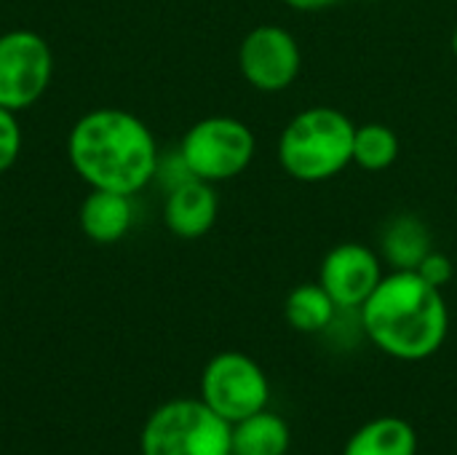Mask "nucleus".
<instances>
[{
  "mask_svg": "<svg viewBox=\"0 0 457 455\" xmlns=\"http://www.w3.org/2000/svg\"><path fill=\"white\" fill-rule=\"evenodd\" d=\"M134 220L131 196L94 188L80 206V228L96 244H115L126 236Z\"/></svg>",
  "mask_w": 457,
  "mask_h": 455,
  "instance_id": "11",
  "label": "nucleus"
},
{
  "mask_svg": "<svg viewBox=\"0 0 457 455\" xmlns=\"http://www.w3.org/2000/svg\"><path fill=\"white\" fill-rule=\"evenodd\" d=\"M418 271V276H423L431 287H436V290H445L450 282H453V276H455V265H453V260L445 255V252H436V249H431L423 260H420V265L415 268Z\"/></svg>",
  "mask_w": 457,
  "mask_h": 455,
  "instance_id": "18",
  "label": "nucleus"
},
{
  "mask_svg": "<svg viewBox=\"0 0 457 455\" xmlns=\"http://www.w3.org/2000/svg\"><path fill=\"white\" fill-rule=\"evenodd\" d=\"M75 172L102 190L134 196L158 169V147L150 129L131 113L104 107L83 115L70 131Z\"/></svg>",
  "mask_w": 457,
  "mask_h": 455,
  "instance_id": "2",
  "label": "nucleus"
},
{
  "mask_svg": "<svg viewBox=\"0 0 457 455\" xmlns=\"http://www.w3.org/2000/svg\"><path fill=\"white\" fill-rule=\"evenodd\" d=\"M220 201L212 182L190 177L169 190L163 220L169 231L179 239H201L217 223Z\"/></svg>",
  "mask_w": 457,
  "mask_h": 455,
  "instance_id": "10",
  "label": "nucleus"
},
{
  "mask_svg": "<svg viewBox=\"0 0 457 455\" xmlns=\"http://www.w3.org/2000/svg\"><path fill=\"white\" fill-rule=\"evenodd\" d=\"M431 249V231L418 215H396L380 233V252L394 271H415Z\"/></svg>",
  "mask_w": 457,
  "mask_h": 455,
  "instance_id": "12",
  "label": "nucleus"
},
{
  "mask_svg": "<svg viewBox=\"0 0 457 455\" xmlns=\"http://www.w3.org/2000/svg\"><path fill=\"white\" fill-rule=\"evenodd\" d=\"M359 311L367 338L402 362L434 357L450 330V311L442 290L431 287L418 271H394L383 276Z\"/></svg>",
  "mask_w": 457,
  "mask_h": 455,
  "instance_id": "1",
  "label": "nucleus"
},
{
  "mask_svg": "<svg viewBox=\"0 0 457 455\" xmlns=\"http://www.w3.org/2000/svg\"><path fill=\"white\" fill-rule=\"evenodd\" d=\"M19 147H21V131L13 118V110L0 107V172L13 166Z\"/></svg>",
  "mask_w": 457,
  "mask_h": 455,
  "instance_id": "17",
  "label": "nucleus"
},
{
  "mask_svg": "<svg viewBox=\"0 0 457 455\" xmlns=\"http://www.w3.org/2000/svg\"><path fill=\"white\" fill-rule=\"evenodd\" d=\"M356 123L337 107L297 113L278 137V164L300 182H324L353 164Z\"/></svg>",
  "mask_w": 457,
  "mask_h": 455,
  "instance_id": "3",
  "label": "nucleus"
},
{
  "mask_svg": "<svg viewBox=\"0 0 457 455\" xmlns=\"http://www.w3.org/2000/svg\"><path fill=\"white\" fill-rule=\"evenodd\" d=\"M292 432L268 408L233 424V455H287Z\"/></svg>",
  "mask_w": 457,
  "mask_h": 455,
  "instance_id": "14",
  "label": "nucleus"
},
{
  "mask_svg": "<svg viewBox=\"0 0 457 455\" xmlns=\"http://www.w3.org/2000/svg\"><path fill=\"white\" fill-rule=\"evenodd\" d=\"M51 48L29 29L0 35V107L21 110L32 105L51 80Z\"/></svg>",
  "mask_w": 457,
  "mask_h": 455,
  "instance_id": "7",
  "label": "nucleus"
},
{
  "mask_svg": "<svg viewBox=\"0 0 457 455\" xmlns=\"http://www.w3.org/2000/svg\"><path fill=\"white\" fill-rule=\"evenodd\" d=\"M238 67L249 86L265 94H278L300 75L303 54L289 29L281 24H260L241 40Z\"/></svg>",
  "mask_w": 457,
  "mask_h": 455,
  "instance_id": "8",
  "label": "nucleus"
},
{
  "mask_svg": "<svg viewBox=\"0 0 457 455\" xmlns=\"http://www.w3.org/2000/svg\"><path fill=\"white\" fill-rule=\"evenodd\" d=\"M142 455H233V424L204 400H174L145 424Z\"/></svg>",
  "mask_w": 457,
  "mask_h": 455,
  "instance_id": "4",
  "label": "nucleus"
},
{
  "mask_svg": "<svg viewBox=\"0 0 457 455\" xmlns=\"http://www.w3.org/2000/svg\"><path fill=\"white\" fill-rule=\"evenodd\" d=\"M453 54H455V59H457V27H455V32H453Z\"/></svg>",
  "mask_w": 457,
  "mask_h": 455,
  "instance_id": "20",
  "label": "nucleus"
},
{
  "mask_svg": "<svg viewBox=\"0 0 457 455\" xmlns=\"http://www.w3.org/2000/svg\"><path fill=\"white\" fill-rule=\"evenodd\" d=\"M289 8H295V11H305V13H316V11H327V8H332V5H337V3H343V0H284Z\"/></svg>",
  "mask_w": 457,
  "mask_h": 455,
  "instance_id": "19",
  "label": "nucleus"
},
{
  "mask_svg": "<svg viewBox=\"0 0 457 455\" xmlns=\"http://www.w3.org/2000/svg\"><path fill=\"white\" fill-rule=\"evenodd\" d=\"M343 455H418V434L404 418L383 416L356 429Z\"/></svg>",
  "mask_w": 457,
  "mask_h": 455,
  "instance_id": "13",
  "label": "nucleus"
},
{
  "mask_svg": "<svg viewBox=\"0 0 457 455\" xmlns=\"http://www.w3.org/2000/svg\"><path fill=\"white\" fill-rule=\"evenodd\" d=\"M383 279L380 257L356 241L332 247L319 268V284L329 292L337 308H361Z\"/></svg>",
  "mask_w": 457,
  "mask_h": 455,
  "instance_id": "9",
  "label": "nucleus"
},
{
  "mask_svg": "<svg viewBox=\"0 0 457 455\" xmlns=\"http://www.w3.org/2000/svg\"><path fill=\"white\" fill-rule=\"evenodd\" d=\"M252 129L228 115H212L187 129L179 142V156L193 177L206 182H222L238 177L254 158Z\"/></svg>",
  "mask_w": 457,
  "mask_h": 455,
  "instance_id": "5",
  "label": "nucleus"
},
{
  "mask_svg": "<svg viewBox=\"0 0 457 455\" xmlns=\"http://www.w3.org/2000/svg\"><path fill=\"white\" fill-rule=\"evenodd\" d=\"M201 400L228 424H238L268 408L270 383L252 357L222 351L204 367Z\"/></svg>",
  "mask_w": 457,
  "mask_h": 455,
  "instance_id": "6",
  "label": "nucleus"
},
{
  "mask_svg": "<svg viewBox=\"0 0 457 455\" xmlns=\"http://www.w3.org/2000/svg\"><path fill=\"white\" fill-rule=\"evenodd\" d=\"M399 158V137L386 123L356 126L353 134V164L367 172H383Z\"/></svg>",
  "mask_w": 457,
  "mask_h": 455,
  "instance_id": "16",
  "label": "nucleus"
},
{
  "mask_svg": "<svg viewBox=\"0 0 457 455\" xmlns=\"http://www.w3.org/2000/svg\"><path fill=\"white\" fill-rule=\"evenodd\" d=\"M337 311L340 308L335 306V300L319 282L295 287L284 303V316H287L289 327L297 333H305V335L327 330Z\"/></svg>",
  "mask_w": 457,
  "mask_h": 455,
  "instance_id": "15",
  "label": "nucleus"
}]
</instances>
